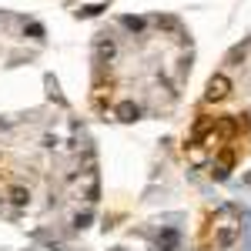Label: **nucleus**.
<instances>
[{
  "mask_svg": "<svg viewBox=\"0 0 251 251\" xmlns=\"http://www.w3.org/2000/svg\"><path fill=\"white\" fill-rule=\"evenodd\" d=\"M228 91H231V80L225 77V74H214L211 80H208V100H221V97H228Z\"/></svg>",
  "mask_w": 251,
  "mask_h": 251,
  "instance_id": "f257e3e1",
  "label": "nucleus"
},
{
  "mask_svg": "<svg viewBox=\"0 0 251 251\" xmlns=\"http://www.w3.org/2000/svg\"><path fill=\"white\" fill-rule=\"evenodd\" d=\"M231 164H234V151L231 148H225V151H221V154H218V164H214V177H218V181H225V177H228V171H231Z\"/></svg>",
  "mask_w": 251,
  "mask_h": 251,
  "instance_id": "f03ea898",
  "label": "nucleus"
},
{
  "mask_svg": "<svg viewBox=\"0 0 251 251\" xmlns=\"http://www.w3.org/2000/svg\"><path fill=\"white\" fill-rule=\"evenodd\" d=\"M117 117L131 124V121H137V117H141V107H137V104H131V100H124V104H117Z\"/></svg>",
  "mask_w": 251,
  "mask_h": 251,
  "instance_id": "7ed1b4c3",
  "label": "nucleus"
},
{
  "mask_svg": "<svg viewBox=\"0 0 251 251\" xmlns=\"http://www.w3.org/2000/svg\"><path fill=\"white\" fill-rule=\"evenodd\" d=\"M234 238H238V225H228V228H221V231H218V245H221V248H228Z\"/></svg>",
  "mask_w": 251,
  "mask_h": 251,
  "instance_id": "20e7f679",
  "label": "nucleus"
},
{
  "mask_svg": "<svg viewBox=\"0 0 251 251\" xmlns=\"http://www.w3.org/2000/svg\"><path fill=\"white\" fill-rule=\"evenodd\" d=\"M97 57H100V60H104V57L111 60V57H114V40H111V37H100V40H97Z\"/></svg>",
  "mask_w": 251,
  "mask_h": 251,
  "instance_id": "39448f33",
  "label": "nucleus"
},
{
  "mask_svg": "<svg viewBox=\"0 0 251 251\" xmlns=\"http://www.w3.org/2000/svg\"><path fill=\"white\" fill-rule=\"evenodd\" d=\"M157 245H161L164 251H171L174 245H177V231H174V228H168V231H161V234H157Z\"/></svg>",
  "mask_w": 251,
  "mask_h": 251,
  "instance_id": "423d86ee",
  "label": "nucleus"
},
{
  "mask_svg": "<svg viewBox=\"0 0 251 251\" xmlns=\"http://www.w3.org/2000/svg\"><path fill=\"white\" fill-rule=\"evenodd\" d=\"M10 201H14L17 208H24V204L30 201V191H27V188H10Z\"/></svg>",
  "mask_w": 251,
  "mask_h": 251,
  "instance_id": "0eeeda50",
  "label": "nucleus"
},
{
  "mask_svg": "<svg viewBox=\"0 0 251 251\" xmlns=\"http://www.w3.org/2000/svg\"><path fill=\"white\" fill-rule=\"evenodd\" d=\"M121 24H124L127 30H134V34H137V30H144V20H141V17H121Z\"/></svg>",
  "mask_w": 251,
  "mask_h": 251,
  "instance_id": "6e6552de",
  "label": "nucleus"
},
{
  "mask_svg": "<svg viewBox=\"0 0 251 251\" xmlns=\"http://www.w3.org/2000/svg\"><path fill=\"white\" fill-rule=\"evenodd\" d=\"M100 10H104L100 3H91V7H80V10H77V17H97Z\"/></svg>",
  "mask_w": 251,
  "mask_h": 251,
  "instance_id": "1a4fd4ad",
  "label": "nucleus"
},
{
  "mask_svg": "<svg viewBox=\"0 0 251 251\" xmlns=\"http://www.w3.org/2000/svg\"><path fill=\"white\" fill-rule=\"evenodd\" d=\"M27 34H30V37H44V27H40V24H30V27H27Z\"/></svg>",
  "mask_w": 251,
  "mask_h": 251,
  "instance_id": "9d476101",
  "label": "nucleus"
},
{
  "mask_svg": "<svg viewBox=\"0 0 251 251\" xmlns=\"http://www.w3.org/2000/svg\"><path fill=\"white\" fill-rule=\"evenodd\" d=\"M248 181H251V177H248Z\"/></svg>",
  "mask_w": 251,
  "mask_h": 251,
  "instance_id": "9b49d317",
  "label": "nucleus"
},
{
  "mask_svg": "<svg viewBox=\"0 0 251 251\" xmlns=\"http://www.w3.org/2000/svg\"><path fill=\"white\" fill-rule=\"evenodd\" d=\"M117 251H121V248H117Z\"/></svg>",
  "mask_w": 251,
  "mask_h": 251,
  "instance_id": "f8f14e48",
  "label": "nucleus"
}]
</instances>
